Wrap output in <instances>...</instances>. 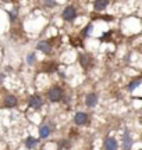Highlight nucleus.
I'll list each match as a JSON object with an SVG mask.
<instances>
[{"label": "nucleus", "mask_w": 142, "mask_h": 150, "mask_svg": "<svg viewBox=\"0 0 142 150\" xmlns=\"http://www.w3.org/2000/svg\"><path fill=\"white\" fill-rule=\"evenodd\" d=\"M107 4H109L107 1H96V3H95V8L99 10V11H102V10H104V8L107 7Z\"/></svg>", "instance_id": "9d476101"}, {"label": "nucleus", "mask_w": 142, "mask_h": 150, "mask_svg": "<svg viewBox=\"0 0 142 150\" xmlns=\"http://www.w3.org/2000/svg\"><path fill=\"white\" fill-rule=\"evenodd\" d=\"M96 103H98V97H96V95H93V93L88 95L87 96V104L89 106V107H93Z\"/></svg>", "instance_id": "39448f33"}, {"label": "nucleus", "mask_w": 142, "mask_h": 150, "mask_svg": "<svg viewBox=\"0 0 142 150\" xmlns=\"http://www.w3.org/2000/svg\"><path fill=\"white\" fill-rule=\"evenodd\" d=\"M32 61H35V57L33 56H28V63H32Z\"/></svg>", "instance_id": "ddd939ff"}, {"label": "nucleus", "mask_w": 142, "mask_h": 150, "mask_svg": "<svg viewBox=\"0 0 142 150\" xmlns=\"http://www.w3.org/2000/svg\"><path fill=\"white\" fill-rule=\"evenodd\" d=\"M1 78H3V75H0V81H1Z\"/></svg>", "instance_id": "4468645a"}, {"label": "nucleus", "mask_w": 142, "mask_h": 150, "mask_svg": "<svg viewBox=\"0 0 142 150\" xmlns=\"http://www.w3.org/2000/svg\"><path fill=\"white\" fill-rule=\"evenodd\" d=\"M38 49H39V50H42V52L49 53V52H50V43H48V42H40L38 45Z\"/></svg>", "instance_id": "6e6552de"}, {"label": "nucleus", "mask_w": 142, "mask_h": 150, "mask_svg": "<svg viewBox=\"0 0 142 150\" xmlns=\"http://www.w3.org/2000/svg\"><path fill=\"white\" fill-rule=\"evenodd\" d=\"M36 143H38V140L35 139V138H28V139L25 140V146H27L28 149H33V147L36 146Z\"/></svg>", "instance_id": "0eeeda50"}, {"label": "nucleus", "mask_w": 142, "mask_h": 150, "mask_svg": "<svg viewBox=\"0 0 142 150\" xmlns=\"http://www.w3.org/2000/svg\"><path fill=\"white\" fill-rule=\"evenodd\" d=\"M29 104H31V107H35V108H39L42 106V99L39 96H32L29 99Z\"/></svg>", "instance_id": "20e7f679"}, {"label": "nucleus", "mask_w": 142, "mask_h": 150, "mask_svg": "<svg viewBox=\"0 0 142 150\" xmlns=\"http://www.w3.org/2000/svg\"><path fill=\"white\" fill-rule=\"evenodd\" d=\"M75 122L78 124V125H84V124H87L88 121V115L87 114H84V112H78V114H75Z\"/></svg>", "instance_id": "7ed1b4c3"}, {"label": "nucleus", "mask_w": 142, "mask_h": 150, "mask_svg": "<svg viewBox=\"0 0 142 150\" xmlns=\"http://www.w3.org/2000/svg\"><path fill=\"white\" fill-rule=\"evenodd\" d=\"M49 134H50V128L48 125H43V127L40 128V136H42V138H48Z\"/></svg>", "instance_id": "9b49d317"}, {"label": "nucleus", "mask_w": 142, "mask_h": 150, "mask_svg": "<svg viewBox=\"0 0 142 150\" xmlns=\"http://www.w3.org/2000/svg\"><path fill=\"white\" fill-rule=\"evenodd\" d=\"M61 96H63V92H61L60 88H53V89L49 92V99L52 100V102H57V100H60Z\"/></svg>", "instance_id": "f257e3e1"}, {"label": "nucleus", "mask_w": 142, "mask_h": 150, "mask_svg": "<svg viewBox=\"0 0 142 150\" xmlns=\"http://www.w3.org/2000/svg\"><path fill=\"white\" fill-rule=\"evenodd\" d=\"M17 104V99L14 96H9L6 99V106H9V107H14Z\"/></svg>", "instance_id": "1a4fd4ad"}, {"label": "nucleus", "mask_w": 142, "mask_h": 150, "mask_svg": "<svg viewBox=\"0 0 142 150\" xmlns=\"http://www.w3.org/2000/svg\"><path fill=\"white\" fill-rule=\"evenodd\" d=\"M106 149L107 150H116L117 149V143H116V140L111 139V138L106 140Z\"/></svg>", "instance_id": "423d86ee"}, {"label": "nucleus", "mask_w": 142, "mask_h": 150, "mask_svg": "<svg viewBox=\"0 0 142 150\" xmlns=\"http://www.w3.org/2000/svg\"><path fill=\"white\" fill-rule=\"evenodd\" d=\"M75 16H77V11L74 7H67L66 10H64V13H63V17H64V20H67V21L74 20Z\"/></svg>", "instance_id": "f03ea898"}, {"label": "nucleus", "mask_w": 142, "mask_h": 150, "mask_svg": "<svg viewBox=\"0 0 142 150\" xmlns=\"http://www.w3.org/2000/svg\"><path fill=\"white\" fill-rule=\"evenodd\" d=\"M141 83V81H135V82H132V83H130V91H132V89H135V86H138Z\"/></svg>", "instance_id": "f8f14e48"}]
</instances>
